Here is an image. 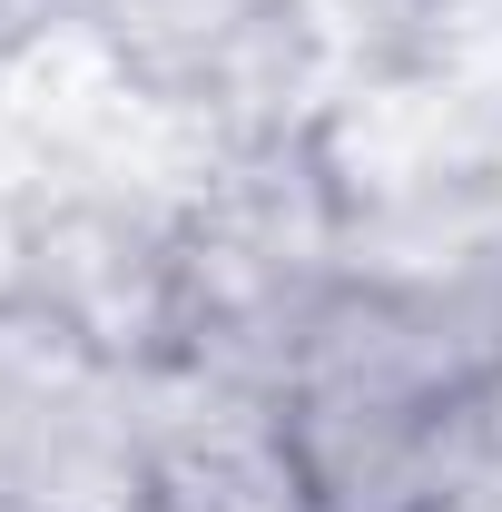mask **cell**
Listing matches in <instances>:
<instances>
[{"label": "cell", "instance_id": "cell-1", "mask_svg": "<svg viewBox=\"0 0 502 512\" xmlns=\"http://www.w3.org/2000/svg\"><path fill=\"white\" fill-rule=\"evenodd\" d=\"M256 444L296 512H483L502 493V306L414 266L306 276L256 335Z\"/></svg>", "mask_w": 502, "mask_h": 512}, {"label": "cell", "instance_id": "cell-2", "mask_svg": "<svg viewBox=\"0 0 502 512\" xmlns=\"http://www.w3.org/2000/svg\"><path fill=\"white\" fill-rule=\"evenodd\" d=\"M158 345L69 276H0V512H168Z\"/></svg>", "mask_w": 502, "mask_h": 512}, {"label": "cell", "instance_id": "cell-3", "mask_svg": "<svg viewBox=\"0 0 502 512\" xmlns=\"http://www.w3.org/2000/svg\"><path fill=\"white\" fill-rule=\"evenodd\" d=\"M286 20L296 0H79V40H99V60L158 99L247 79L286 40Z\"/></svg>", "mask_w": 502, "mask_h": 512}, {"label": "cell", "instance_id": "cell-4", "mask_svg": "<svg viewBox=\"0 0 502 512\" xmlns=\"http://www.w3.org/2000/svg\"><path fill=\"white\" fill-rule=\"evenodd\" d=\"M60 30H79V0H0V69H20L30 50H50Z\"/></svg>", "mask_w": 502, "mask_h": 512}]
</instances>
